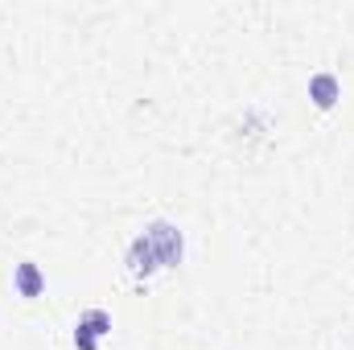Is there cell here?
<instances>
[{
    "instance_id": "obj_1",
    "label": "cell",
    "mask_w": 354,
    "mask_h": 350,
    "mask_svg": "<svg viewBox=\"0 0 354 350\" xmlns=\"http://www.w3.org/2000/svg\"><path fill=\"white\" fill-rule=\"evenodd\" d=\"M145 235H149V243L157 248V260H161V264H177V260H181V235H177L174 227L157 223V227H149Z\"/></svg>"
},
{
    "instance_id": "obj_2",
    "label": "cell",
    "mask_w": 354,
    "mask_h": 350,
    "mask_svg": "<svg viewBox=\"0 0 354 350\" xmlns=\"http://www.w3.org/2000/svg\"><path fill=\"white\" fill-rule=\"evenodd\" d=\"M128 264H132V272H136V276H140V272L149 276L153 268H161V260H157V248L149 243V235H140V239L132 243V252H128Z\"/></svg>"
},
{
    "instance_id": "obj_3",
    "label": "cell",
    "mask_w": 354,
    "mask_h": 350,
    "mask_svg": "<svg viewBox=\"0 0 354 350\" xmlns=\"http://www.w3.org/2000/svg\"><path fill=\"white\" fill-rule=\"evenodd\" d=\"M309 99H313L317 107H334V99H338V79H334V75H313V79H309Z\"/></svg>"
},
{
    "instance_id": "obj_4",
    "label": "cell",
    "mask_w": 354,
    "mask_h": 350,
    "mask_svg": "<svg viewBox=\"0 0 354 350\" xmlns=\"http://www.w3.org/2000/svg\"><path fill=\"white\" fill-rule=\"evenodd\" d=\"M41 272H37V264H21L17 268V288H21V297H37L41 293Z\"/></svg>"
},
{
    "instance_id": "obj_5",
    "label": "cell",
    "mask_w": 354,
    "mask_h": 350,
    "mask_svg": "<svg viewBox=\"0 0 354 350\" xmlns=\"http://www.w3.org/2000/svg\"><path fill=\"white\" fill-rule=\"evenodd\" d=\"M79 326H83V330H91V334L99 338V334H107V326H111V317H107L103 309H95V313H87V317L79 322Z\"/></svg>"
},
{
    "instance_id": "obj_6",
    "label": "cell",
    "mask_w": 354,
    "mask_h": 350,
    "mask_svg": "<svg viewBox=\"0 0 354 350\" xmlns=\"http://www.w3.org/2000/svg\"><path fill=\"white\" fill-rule=\"evenodd\" d=\"M75 347H79V350H95V334L79 326V330H75Z\"/></svg>"
}]
</instances>
